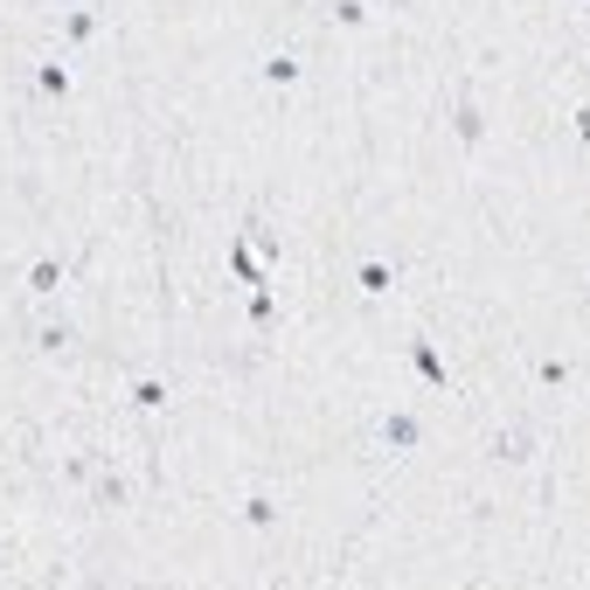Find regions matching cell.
I'll use <instances>...</instances> for the list:
<instances>
[{
  "instance_id": "5b68a950",
  "label": "cell",
  "mask_w": 590,
  "mask_h": 590,
  "mask_svg": "<svg viewBox=\"0 0 590 590\" xmlns=\"http://www.w3.org/2000/svg\"><path fill=\"white\" fill-rule=\"evenodd\" d=\"M84 486H91V507H125V500H133V479H125L112 458H97Z\"/></svg>"
},
{
  "instance_id": "9a60e30c",
  "label": "cell",
  "mask_w": 590,
  "mask_h": 590,
  "mask_svg": "<svg viewBox=\"0 0 590 590\" xmlns=\"http://www.w3.org/2000/svg\"><path fill=\"white\" fill-rule=\"evenodd\" d=\"M70 341H76V327H70V320H42V327H35V348H42V354H63Z\"/></svg>"
},
{
  "instance_id": "30bf717a",
  "label": "cell",
  "mask_w": 590,
  "mask_h": 590,
  "mask_svg": "<svg viewBox=\"0 0 590 590\" xmlns=\"http://www.w3.org/2000/svg\"><path fill=\"white\" fill-rule=\"evenodd\" d=\"M258 70H265V84H271V91H292L299 76H306V63L292 56V49H271V56H265Z\"/></svg>"
},
{
  "instance_id": "7a4b0ae2",
  "label": "cell",
  "mask_w": 590,
  "mask_h": 590,
  "mask_svg": "<svg viewBox=\"0 0 590 590\" xmlns=\"http://www.w3.org/2000/svg\"><path fill=\"white\" fill-rule=\"evenodd\" d=\"M375 445H382V458H417L424 452V417H417V410H382V417H375Z\"/></svg>"
},
{
  "instance_id": "e0dca14e",
  "label": "cell",
  "mask_w": 590,
  "mask_h": 590,
  "mask_svg": "<svg viewBox=\"0 0 590 590\" xmlns=\"http://www.w3.org/2000/svg\"><path fill=\"white\" fill-rule=\"evenodd\" d=\"M271 313H278V299H271V286H258V292H250V320L271 327Z\"/></svg>"
},
{
  "instance_id": "ac0fdd59",
  "label": "cell",
  "mask_w": 590,
  "mask_h": 590,
  "mask_svg": "<svg viewBox=\"0 0 590 590\" xmlns=\"http://www.w3.org/2000/svg\"><path fill=\"white\" fill-rule=\"evenodd\" d=\"M56 8H97V0H56Z\"/></svg>"
},
{
  "instance_id": "8fae6325",
  "label": "cell",
  "mask_w": 590,
  "mask_h": 590,
  "mask_svg": "<svg viewBox=\"0 0 590 590\" xmlns=\"http://www.w3.org/2000/svg\"><path fill=\"white\" fill-rule=\"evenodd\" d=\"M97 29H105V14H97V8H63V42L70 49H84Z\"/></svg>"
},
{
  "instance_id": "9c48e42d",
  "label": "cell",
  "mask_w": 590,
  "mask_h": 590,
  "mask_svg": "<svg viewBox=\"0 0 590 590\" xmlns=\"http://www.w3.org/2000/svg\"><path fill=\"white\" fill-rule=\"evenodd\" d=\"M354 286H362L369 299H390L396 292V265L390 258H362V265H354Z\"/></svg>"
},
{
  "instance_id": "2e32d148",
  "label": "cell",
  "mask_w": 590,
  "mask_h": 590,
  "mask_svg": "<svg viewBox=\"0 0 590 590\" xmlns=\"http://www.w3.org/2000/svg\"><path fill=\"white\" fill-rule=\"evenodd\" d=\"M327 14L341 21V29H369V0H333Z\"/></svg>"
},
{
  "instance_id": "6da1fadb",
  "label": "cell",
  "mask_w": 590,
  "mask_h": 590,
  "mask_svg": "<svg viewBox=\"0 0 590 590\" xmlns=\"http://www.w3.org/2000/svg\"><path fill=\"white\" fill-rule=\"evenodd\" d=\"M486 458H494V466H535V458H542V431L528 417H507L494 438H486Z\"/></svg>"
},
{
  "instance_id": "7c38bea8",
  "label": "cell",
  "mask_w": 590,
  "mask_h": 590,
  "mask_svg": "<svg viewBox=\"0 0 590 590\" xmlns=\"http://www.w3.org/2000/svg\"><path fill=\"white\" fill-rule=\"evenodd\" d=\"M278 521H286V507H278L271 494H250V500H244V528H258V535H271Z\"/></svg>"
},
{
  "instance_id": "ba28073f",
  "label": "cell",
  "mask_w": 590,
  "mask_h": 590,
  "mask_svg": "<svg viewBox=\"0 0 590 590\" xmlns=\"http://www.w3.org/2000/svg\"><path fill=\"white\" fill-rule=\"evenodd\" d=\"M125 403H133V410H146V417H161V410H174V382H161V375H133Z\"/></svg>"
},
{
  "instance_id": "8992f818",
  "label": "cell",
  "mask_w": 590,
  "mask_h": 590,
  "mask_svg": "<svg viewBox=\"0 0 590 590\" xmlns=\"http://www.w3.org/2000/svg\"><path fill=\"white\" fill-rule=\"evenodd\" d=\"M410 369H417L438 396H452V362L438 354V341H424V333H417V341H410Z\"/></svg>"
},
{
  "instance_id": "277c9868",
  "label": "cell",
  "mask_w": 590,
  "mask_h": 590,
  "mask_svg": "<svg viewBox=\"0 0 590 590\" xmlns=\"http://www.w3.org/2000/svg\"><path fill=\"white\" fill-rule=\"evenodd\" d=\"M229 278H237V286H250V292H258V286H271V265L258 258V250H250V237H244V229H229Z\"/></svg>"
},
{
  "instance_id": "d6986e66",
  "label": "cell",
  "mask_w": 590,
  "mask_h": 590,
  "mask_svg": "<svg viewBox=\"0 0 590 590\" xmlns=\"http://www.w3.org/2000/svg\"><path fill=\"white\" fill-rule=\"evenodd\" d=\"M570 8H583V0H570Z\"/></svg>"
},
{
  "instance_id": "52a82bcc",
  "label": "cell",
  "mask_w": 590,
  "mask_h": 590,
  "mask_svg": "<svg viewBox=\"0 0 590 590\" xmlns=\"http://www.w3.org/2000/svg\"><path fill=\"white\" fill-rule=\"evenodd\" d=\"M63 286H70V265H63V250H42V258L29 265V292H35V299H56Z\"/></svg>"
},
{
  "instance_id": "4fadbf2b",
  "label": "cell",
  "mask_w": 590,
  "mask_h": 590,
  "mask_svg": "<svg viewBox=\"0 0 590 590\" xmlns=\"http://www.w3.org/2000/svg\"><path fill=\"white\" fill-rule=\"evenodd\" d=\"M570 375H577L570 354H542V362H535V382H542V390H570Z\"/></svg>"
},
{
  "instance_id": "3957f363",
  "label": "cell",
  "mask_w": 590,
  "mask_h": 590,
  "mask_svg": "<svg viewBox=\"0 0 590 590\" xmlns=\"http://www.w3.org/2000/svg\"><path fill=\"white\" fill-rule=\"evenodd\" d=\"M452 139H458V153H466V161H479V146H486V105H479L473 91L452 97Z\"/></svg>"
},
{
  "instance_id": "5bb4252c",
  "label": "cell",
  "mask_w": 590,
  "mask_h": 590,
  "mask_svg": "<svg viewBox=\"0 0 590 590\" xmlns=\"http://www.w3.org/2000/svg\"><path fill=\"white\" fill-rule=\"evenodd\" d=\"M70 84H76L70 63H35V91L42 97H70Z\"/></svg>"
}]
</instances>
